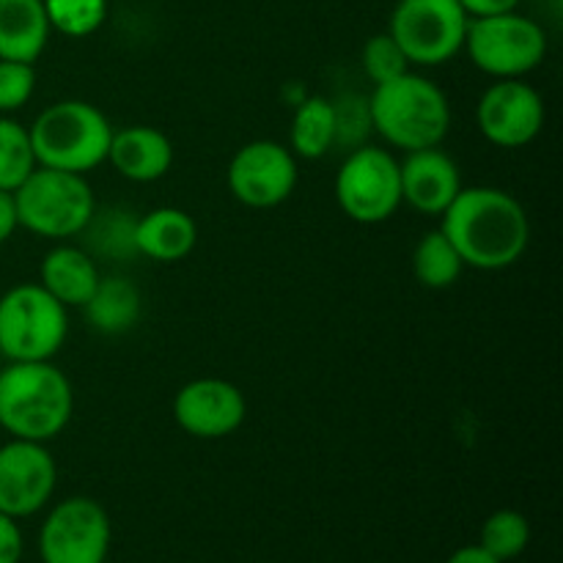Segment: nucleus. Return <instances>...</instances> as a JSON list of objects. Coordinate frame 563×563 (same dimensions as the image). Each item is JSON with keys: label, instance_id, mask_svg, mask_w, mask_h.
Returning <instances> with one entry per match:
<instances>
[{"label": "nucleus", "instance_id": "obj_1", "mask_svg": "<svg viewBox=\"0 0 563 563\" xmlns=\"http://www.w3.org/2000/svg\"><path fill=\"white\" fill-rule=\"evenodd\" d=\"M440 218V231L456 247L462 264L484 273L517 264L531 242L526 207L498 187H462Z\"/></svg>", "mask_w": 563, "mask_h": 563}, {"label": "nucleus", "instance_id": "obj_2", "mask_svg": "<svg viewBox=\"0 0 563 563\" xmlns=\"http://www.w3.org/2000/svg\"><path fill=\"white\" fill-rule=\"evenodd\" d=\"M75 412L69 377L49 361L9 363L0 372V427L16 440L49 443Z\"/></svg>", "mask_w": 563, "mask_h": 563}, {"label": "nucleus", "instance_id": "obj_3", "mask_svg": "<svg viewBox=\"0 0 563 563\" xmlns=\"http://www.w3.org/2000/svg\"><path fill=\"white\" fill-rule=\"evenodd\" d=\"M366 104L368 121L379 137L405 152L440 146L451 130V104L445 91L416 71L374 86Z\"/></svg>", "mask_w": 563, "mask_h": 563}, {"label": "nucleus", "instance_id": "obj_4", "mask_svg": "<svg viewBox=\"0 0 563 563\" xmlns=\"http://www.w3.org/2000/svg\"><path fill=\"white\" fill-rule=\"evenodd\" d=\"M27 135L36 165L86 176L97 165L108 163L113 126L97 104L64 99L44 108L27 126Z\"/></svg>", "mask_w": 563, "mask_h": 563}, {"label": "nucleus", "instance_id": "obj_5", "mask_svg": "<svg viewBox=\"0 0 563 563\" xmlns=\"http://www.w3.org/2000/svg\"><path fill=\"white\" fill-rule=\"evenodd\" d=\"M20 229L44 240H69L82 234L97 212L93 190L82 174L42 168L14 190Z\"/></svg>", "mask_w": 563, "mask_h": 563}, {"label": "nucleus", "instance_id": "obj_6", "mask_svg": "<svg viewBox=\"0 0 563 563\" xmlns=\"http://www.w3.org/2000/svg\"><path fill=\"white\" fill-rule=\"evenodd\" d=\"M69 335V308L42 284L11 286L0 297V355L9 363L53 361Z\"/></svg>", "mask_w": 563, "mask_h": 563}, {"label": "nucleus", "instance_id": "obj_7", "mask_svg": "<svg viewBox=\"0 0 563 563\" xmlns=\"http://www.w3.org/2000/svg\"><path fill=\"white\" fill-rule=\"evenodd\" d=\"M473 64L495 80H515L537 69L548 55L542 25L517 11L467 22L465 47Z\"/></svg>", "mask_w": 563, "mask_h": 563}, {"label": "nucleus", "instance_id": "obj_8", "mask_svg": "<svg viewBox=\"0 0 563 563\" xmlns=\"http://www.w3.org/2000/svg\"><path fill=\"white\" fill-rule=\"evenodd\" d=\"M341 212L363 225L385 223L401 207L399 159L379 146H355L335 174Z\"/></svg>", "mask_w": 563, "mask_h": 563}, {"label": "nucleus", "instance_id": "obj_9", "mask_svg": "<svg viewBox=\"0 0 563 563\" xmlns=\"http://www.w3.org/2000/svg\"><path fill=\"white\" fill-rule=\"evenodd\" d=\"M467 22L460 0H399L388 33L410 66H440L465 47Z\"/></svg>", "mask_w": 563, "mask_h": 563}, {"label": "nucleus", "instance_id": "obj_10", "mask_svg": "<svg viewBox=\"0 0 563 563\" xmlns=\"http://www.w3.org/2000/svg\"><path fill=\"white\" fill-rule=\"evenodd\" d=\"M108 511L93 498H66L47 515L38 531L42 563H104L110 553Z\"/></svg>", "mask_w": 563, "mask_h": 563}, {"label": "nucleus", "instance_id": "obj_11", "mask_svg": "<svg viewBox=\"0 0 563 563\" xmlns=\"http://www.w3.org/2000/svg\"><path fill=\"white\" fill-rule=\"evenodd\" d=\"M297 157L278 141H251L229 163V190L242 207L273 209L297 187Z\"/></svg>", "mask_w": 563, "mask_h": 563}, {"label": "nucleus", "instance_id": "obj_12", "mask_svg": "<svg viewBox=\"0 0 563 563\" xmlns=\"http://www.w3.org/2000/svg\"><path fill=\"white\" fill-rule=\"evenodd\" d=\"M58 484V465L47 443L16 440L0 445V511L14 520L33 517L49 504Z\"/></svg>", "mask_w": 563, "mask_h": 563}, {"label": "nucleus", "instance_id": "obj_13", "mask_svg": "<svg viewBox=\"0 0 563 563\" xmlns=\"http://www.w3.org/2000/svg\"><path fill=\"white\" fill-rule=\"evenodd\" d=\"M476 121L493 146L522 148L542 132L544 102L537 88L522 82V77L498 80L478 99Z\"/></svg>", "mask_w": 563, "mask_h": 563}, {"label": "nucleus", "instance_id": "obj_14", "mask_svg": "<svg viewBox=\"0 0 563 563\" xmlns=\"http://www.w3.org/2000/svg\"><path fill=\"white\" fill-rule=\"evenodd\" d=\"M247 401L234 383L201 377L181 385L174 399V421L185 434L198 440L231 438L245 423Z\"/></svg>", "mask_w": 563, "mask_h": 563}, {"label": "nucleus", "instance_id": "obj_15", "mask_svg": "<svg viewBox=\"0 0 563 563\" xmlns=\"http://www.w3.org/2000/svg\"><path fill=\"white\" fill-rule=\"evenodd\" d=\"M399 174L401 203L427 218H440L462 190L460 168L438 146L407 152V157L399 163Z\"/></svg>", "mask_w": 563, "mask_h": 563}, {"label": "nucleus", "instance_id": "obj_16", "mask_svg": "<svg viewBox=\"0 0 563 563\" xmlns=\"http://www.w3.org/2000/svg\"><path fill=\"white\" fill-rule=\"evenodd\" d=\"M108 163L130 181H157L174 165V143L157 126L132 124L110 137Z\"/></svg>", "mask_w": 563, "mask_h": 563}, {"label": "nucleus", "instance_id": "obj_17", "mask_svg": "<svg viewBox=\"0 0 563 563\" xmlns=\"http://www.w3.org/2000/svg\"><path fill=\"white\" fill-rule=\"evenodd\" d=\"M135 253L159 264L181 262L198 242V225L185 209L157 207L135 220L132 229Z\"/></svg>", "mask_w": 563, "mask_h": 563}, {"label": "nucleus", "instance_id": "obj_18", "mask_svg": "<svg viewBox=\"0 0 563 563\" xmlns=\"http://www.w3.org/2000/svg\"><path fill=\"white\" fill-rule=\"evenodd\" d=\"M49 31L44 0H0V60L36 64Z\"/></svg>", "mask_w": 563, "mask_h": 563}, {"label": "nucleus", "instance_id": "obj_19", "mask_svg": "<svg viewBox=\"0 0 563 563\" xmlns=\"http://www.w3.org/2000/svg\"><path fill=\"white\" fill-rule=\"evenodd\" d=\"M38 278L60 306L82 308L99 286L102 275H99L93 256H88L86 251L75 245H58L44 256Z\"/></svg>", "mask_w": 563, "mask_h": 563}, {"label": "nucleus", "instance_id": "obj_20", "mask_svg": "<svg viewBox=\"0 0 563 563\" xmlns=\"http://www.w3.org/2000/svg\"><path fill=\"white\" fill-rule=\"evenodd\" d=\"M88 322L93 330L104 335H119L126 333L137 324L143 311V297L141 289L132 284L130 278H102L99 286L93 289V295L88 297V302L82 306Z\"/></svg>", "mask_w": 563, "mask_h": 563}, {"label": "nucleus", "instance_id": "obj_21", "mask_svg": "<svg viewBox=\"0 0 563 563\" xmlns=\"http://www.w3.org/2000/svg\"><path fill=\"white\" fill-rule=\"evenodd\" d=\"M335 146V104L324 97H308L295 110L289 148L295 157L319 159Z\"/></svg>", "mask_w": 563, "mask_h": 563}, {"label": "nucleus", "instance_id": "obj_22", "mask_svg": "<svg viewBox=\"0 0 563 563\" xmlns=\"http://www.w3.org/2000/svg\"><path fill=\"white\" fill-rule=\"evenodd\" d=\"M462 269L465 264L443 231H427L418 240L416 251H412V273H416L418 284L427 289H449L460 280Z\"/></svg>", "mask_w": 563, "mask_h": 563}, {"label": "nucleus", "instance_id": "obj_23", "mask_svg": "<svg viewBox=\"0 0 563 563\" xmlns=\"http://www.w3.org/2000/svg\"><path fill=\"white\" fill-rule=\"evenodd\" d=\"M36 170L31 135L20 121L0 115V190L14 192Z\"/></svg>", "mask_w": 563, "mask_h": 563}, {"label": "nucleus", "instance_id": "obj_24", "mask_svg": "<svg viewBox=\"0 0 563 563\" xmlns=\"http://www.w3.org/2000/svg\"><path fill=\"white\" fill-rule=\"evenodd\" d=\"M531 542V526L526 517L515 509H500L489 515L482 526V542L478 548L487 550L498 561H515L526 553Z\"/></svg>", "mask_w": 563, "mask_h": 563}, {"label": "nucleus", "instance_id": "obj_25", "mask_svg": "<svg viewBox=\"0 0 563 563\" xmlns=\"http://www.w3.org/2000/svg\"><path fill=\"white\" fill-rule=\"evenodd\" d=\"M44 11L53 31L69 38H86L102 27L108 0H44Z\"/></svg>", "mask_w": 563, "mask_h": 563}, {"label": "nucleus", "instance_id": "obj_26", "mask_svg": "<svg viewBox=\"0 0 563 563\" xmlns=\"http://www.w3.org/2000/svg\"><path fill=\"white\" fill-rule=\"evenodd\" d=\"M361 60L363 71H366L368 80H372L374 86L396 80V77H401L405 71H410V60H407L405 49L399 47V42H396L390 33H377V36L368 38L366 47H363Z\"/></svg>", "mask_w": 563, "mask_h": 563}, {"label": "nucleus", "instance_id": "obj_27", "mask_svg": "<svg viewBox=\"0 0 563 563\" xmlns=\"http://www.w3.org/2000/svg\"><path fill=\"white\" fill-rule=\"evenodd\" d=\"M36 91V69L22 60H0V115L16 113Z\"/></svg>", "mask_w": 563, "mask_h": 563}, {"label": "nucleus", "instance_id": "obj_28", "mask_svg": "<svg viewBox=\"0 0 563 563\" xmlns=\"http://www.w3.org/2000/svg\"><path fill=\"white\" fill-rule=\"evenodd\" d=\"M22 550H25V542H22L20 526L14 517L0 511V563H20Z\"/></svg>", "mask_w": 563, "mask_h": 563}, {"label": "nucleus", "instance_id": "obj_29", "mask_svg": "<svg viewBox=\"0 0 563 563\" xmlns=\"http://www.w3.org/2000/svg\"><path fill=\"white\" fill-rule=\"evenodd\" d=\"M460 5L471 20H476V16H498L517 11L520 0H460Z\"/></svg>", "mask_w": 563, "mask_h": 563}, {"label": "nucleus", "instance_id": "obj_30", "mask_svg": "<svg viewBox=\"0 0 563 563\" xmlns=\"http://www.w3.org/2000/svg\"><path fill=\"white\" fill-rule=\"evenodd\" d=\"M16 229H20V220H16L14 192L0 190V245H5Z\"/></svg>", "mask_w": 563, "mask_h": 563}, {"label": "nucleus", "instance_id": "obj_31", "mask_svg": "<svg viewBox=\"0 0 563 563\" xmlns=\"http://www.w3.org/2000/svg\"><path fill=\"white\" fill-rule=\"evenodd\" d=\"M445 563H504L498 561L495 555H489L487 550L478 548V544H467V548H460L454 555H451Z\"/></svg>", "mask_w": 563, "mask_h": 563}]
</instances>
